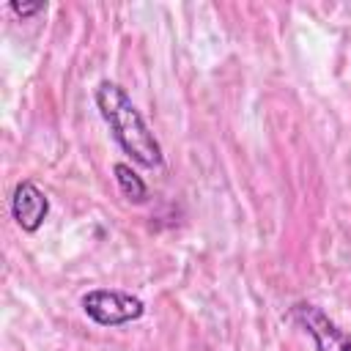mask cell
<instances>
[{"label": "cell", "instance_id": "obj_4", "mask_svg": "<svg viewBox=\"0 0 351 351\" xmlns=\"http://www.w3.org/2000/svg\"><path fill=\"white\" fill-rule=\"evenodd\" d=\"M11 214L25 233H36L49 214V200L33 181H19L11 195Z\"/></svg>", "mask_w": 351, "mask_h": 351}, {"label": "cell", "instance_id": "obj_5", "mask_svg": "<svg viewBox=\"0 0 351 351\" xmlns=\"http://www.w3.org/2000/svg\"><path fill=\"white\" fill-rule=\"evenodd\" d=\"M112 173H115V181H118L121 192H123L132 203H143V200L148 197V186H145V181H143L126 162H115V165H112Z\"/></svg>", "mask_w": 351, "mask_h": 351}, {"label": "cell", "instance_id": "obj_3", "mask_svg": "<svg viewBox=\"0 0 351 351\" xmlns=\"http://www.w3.org/2000/svg\"><path fill=\"white\" fill-rule=\"evenodd\" d=\"M291 315L313 337L315 351H351V335L340 329L318 304L299 302L291 307Z\"/></svg>", "mask_w": 351, "mask_h": 351}, {"label": "cell", "instance_id": "obj_1", "mask_svg": "<svg viewBox=\"0 0 351 351\" xmlns=\"http://www.w3.org/2000/svg\"><path fill=\"white\" fill-rule=\"evenodd\" d=\"M93 99H96V107H99L101 118L107 121L115 143L123 148V154H129L143 167H159L165 162L159 140L154 137L145 118L140 115V110L134 107V101L118 82H110V80L99 82Z\"/></svg>", "mask_w": 351, "mask_h": 351}, {"label": "cell", "instance_id": "obj_6", "mask_svg": "<svg viewBox=\"0 0 351 351\" xmlns=\"http://www.w3.org/2000/svg\"><path fill=\"white\" fill-rule=\"evenodd\" d=\"M8 8H11L16 16H33V14H41V11L47 8V3H16V0H14Z\"/></svg>", "mask_w": 351, "mask_h": 351}, {"label": "cell", "instance_id": "obj_2", "mask_svg": "<svg viewBox=\"0 0 351 351\" xmlns=\"http://www.w3.org/2000/svg\"><path fill=\"white\" fill-rule=\"evenodd\" d=\"M82 310L99 326H123V324L143 318L145 304L140 296H132L126 291L96 288V291H88L82 296Z\"/></svg>", "mask_w": 351, "mask_h": 351}]
</instances>
